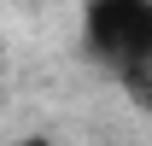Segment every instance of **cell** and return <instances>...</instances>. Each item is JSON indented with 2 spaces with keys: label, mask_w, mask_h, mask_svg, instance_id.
Returning a JSON list of instances; mask_svg holds the SVG:
<instances>
[{
  "label": "cell",
  "mask_w": 152,
  "mask_h": 146,
  "mask_svg": "<svg viewBox=\"0 0 152 146\" xmlns=\"http://www.w3.org/2000/svg\"><path fill=\"white\" fill-rule=\"evenodd\" d=\"M82 47L99 70L140 88L152 76V0H88L82 6Z\"/></svg>",
  "instance_id": "1"
},
{
  "label": "cell",
  "mask_w": 152,
  "mask_h": 146,
  "mask_svg": "<svg viewBox=\"0 0 152 146\" xmlns=\"http://www.w3.org/2000/svg\"><path fill=\"white\" fill-rule=\"evenodd\" d=\"M12 146H58V140H53V134H18Z\"/></svg>",
  "instance_id": "2"
}]
</instances>
